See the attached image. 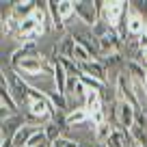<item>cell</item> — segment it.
<instances>
[{
  "label": "cell",
  "mask_w": 147,
  "mask_h": 147,
  "mask_svg": "<svg viewBox=\"0 0 147 147\" xmlns=\"http://www.w3.org/2000/svg\"><path fill=\"white\" fill-rule=\"evenodd\" d=\"M7 80H9V89H11V95H13V100L18 102V106H24L26 108L28 106V100H30V84L26 82V80L20 76L15 69H11V71L5 74Z\"/></svg>",
  "instance_id": "1"
},
{
  "label": "cell",
  "mask_w": 147,
  "mask_h": 147,
  "mask_svg": "<svg viewBox=\"0 0 147 147\" xmlns=\"http://www.w3.org/2000/svg\"><path fill=\"white\" fill-rule=\"evenodd\" d=\"M74 9H76V18H78L84 26L93 28L100 22V9H97L95 0H76V2H74Z\"/></svg>",
  "instance_id": "2"
},
{
  "label": "cell",
  "mask_w": 147,
  "mask_h": 147,
  "mask_svg": "<svg viewBox=\"0 0 147 147\" xmlns=\"http://www.w3.org/2000/svg\"><path fill=\"white\" fill-rule=\"evenodd\" d=\"M136 113H138V108L134 104H130V102H119V104H117V130L128 132L134 125V121H136Z\"/></svg>",
  "instance_id": "3"
},
{
  "label": "cell",
  "mask_w": 147,
  "mask_h": 147,
  "mask_svg": "<svg viewBox=\"0 0 147 147\" xmlns=\"http://www.w3.org/2000/svg\"><path fill=\"white\" fill-rule=\"evenodd\" d=\"M128 132H130V136H132V141H134L136 147H147V115L145 113L138 110L136 121H134V125L128 130Z\"/></svg>",
  "instance_id": "4"
},
{
  "label": "cell",
  "mask_w": 147,
  "mask_h": 147,
  "mask_svg": "<svg viewBox=\"0 0 147 147\" xmlns=\"http://www.w3.org/2000/svg\"><path fill=\"white\" fill-rule=\"evenodd\" d=\"M26 125V117L24 115H11L7 119H2V128H0V134H2V141H11L20 130Z\"/></svg>",
  "instance_id": "5"
},
{
  "label": "cell",
  "mask_w": 147,
  "mask_h": 147,
  "mask_svg": "<svg viewBox=\"0 0 147 147\" xmlns=\"http://www.w3.org/2000/svg\"><path fill=\"white\" fill-rule=\"evenodd\" d=\"M32 56H41V52H39V43H37V41H26V43H22V46L11 54L9 63H11V67L15 69L24 59H32Z\"/></svg>",
  "instance_id": "6"
},
{
  "label": "cell",
  "mask_w": 147,
  "mask_h": 147,
  "mask_svg": "<svg viewBox=\"0 0 147 147\" xmlns=\"http://www.w3.org/2000/svg\"><path fill=\"white\" fill-rule=\"evenodd\" d=\"M80 71H82L84 76H91V78L104 82V84L108 82V78H106L108 69L104 67V63H102V61H89V63H80Z\"/></svg>",
  "instance_id": "7"
},
{
  "label": "cell",
  "mask_w": 147,
  "mask_h": 147,
  "mask_svg": "<svg viewBox=\"0 0 147 147\" xmlns=\"http://www.w3.org/2000/svg\"><path fill=\"white\" fill-rule=\"evenodd\" d=\"M50 59H52V63H54V76H52L54 91H59V93H63V95H65V89H67V80H69V76H67V71H65V67L59 63L56 54H54V56H50Z\"/></svg>",
  "instance_id": "8"
},
{
  "label": "cell",
  "mask_w": 147,
  "mask_h": 147,
  "mask_svg": "<svg viewBox=\"0 0 147 147\" xmlns=\"http://www.w3.org/2000/svg\"><path fill=\"white\" fill-rule=\"evenodd\" d=\"M65 123H67V128H78V125H89L91 123V117H89V110L87 108H74L67 113V117H65Z\"/></svg>",
  "instance_id": "9"
},
{
  "label": "cell",
  "mask_w": 147,
  "mask_h": 147,
  "mask_svg": "<svg viewBox=\"0 0 147 147\" xmlns=\"http://www.w3.org/2000/svg\"><path fill=\"white\" fill-rule=\"evenodd\" d=\"M37 11V2H32V0H22V2H13V7H11V13L15 15V18L22 22V20L30 18L32 13Z\"/></svg>",
  "instance_id": "10"
},
{
  "label": "cell",
  "mask_w": 147,
  "mask_h": 147,
  "mask_svg": "<svg viewBox=\"0 0 147 147\" xmlns=\"http://www.w3.org/2000/svg\"><path fill=\"white\" fill-rule=\"evenodd\" d=\"M125 71L130 74V78L134 80V82H143L145 84V76H147V69L143 67L138 61H128L125 63Z\"/></svg>",
  "instance_id": "11"
},
{
  "label": "cell",
  "mask_w": 147,
  "mask_h": 147,
  "mask_svg": "<svg viewBox=\"0 0 147 147\" xmlns=\"http://www.w3.org/2000/svg\"><path fill=\"white\" fill-rule=\"evenodd\" d=\"M37 132V128H32V125H24L22 130H20L18 134H15L13 138H11V143H13V147H26L28 145V141H30V136Z\"/></svg>",
  "instance_id": "12"
},
{
  "label": "cell",
  "mask_w": 147,
  "mask_h": 147,
  "mask_svg": "<svg viewBox=\"0 0 147 147\" xmlns=\"http://www.w3.org/2000/svg\"><path fill=\"white\" fill-rule=\"evenodd\" d=\"M59 13H61V18H63V22H69L71 18H76L74 0H59Z\"/></svg>",
  "instance_id": "13"
},
{
  "label": "cell",
  "mask_w": 147,
  "mask_h": 147,
  "mask_svg": "<svg viewBox=\"0 0 147 147\" xmlns=\"http://www.w3.org/2000/svg\"><path fill=\"white\" fill-rule=\"evenodd\" d=\"M28 147H52L50 138L46 136V132H43V128H39L35 134L30 136V141H28Z\"/></svg>",
  "instance_id": "14"
},
{
  "label": "cell",
  "mask_w": 147,
  "mask_h": 147,
  "mask_svg": "<svg viewBox=\"0 0 147 147\" xmlns=\"http://www.w3.org/2000/svg\"><path fill=\"white\" fill-rule=\"evenodd\" d=\"M63 130H65V125H61V123H56L54 119L50 121V123L43 128V132H46V136L50 138V143H54L56 138H61L63 136Z\"/></svg>",
  "instance_id": "15"
},
{
  "label": "cell",
  "mask_w": 147,
  "mask_h": 147,
  "mask_svg": "<svg viewBox=\"0 0 147 147\" xmlns=\"http://www.w3.org/2000/svg\"><path fill=\"white\" fill-rule=\"evenodd\" d=\"M115 130H117L115 125L110 123V121H106V123H102V125H97V128H95V138L100 143H106V141H108V136L115 132Z\"/></svg>",
  "instance_id": "16"
},
{
  "label": "cell",
  "mask_w": 147,
  "mask_h": 147,
  "mask_svg": "<svg viewBox=\"0 0 147 147\" xmlns=\"http://www.w3.org/2000/svg\"><path fill=\"white\" fill-rule=\"evenodd\" d=\"M104 147H128L125 145V138H123V132H121V130H115V132L108 136V141L104 143Z\"/></svg>",
  "instance_id": "17"
},
{
  "label": "cell",
  "mask_w": 147,
  "mask_h": 147,
  "mask_svg": "<svg viewBox=\"0 0 147 147\" xmlns=\"http://www.w3.org/2000/svg\"><path fill=\"white\" fill-rule=\"evenodd\" d=\"M52 147H80L78 145V141H74V138H69V136H61V138H56L54 143H52Z\"/></svg>",
  "instance_id": "18"
},
{
  "label": "cell",
  "mask_w": 147,
  "mask_h": 147,
  "mask_svg": "<svg viewBox=\"0 0 147 147\" xmlns=\"http://www.w3.org/2000/svg\"><path fill=\"white\" fill-rule=\"evenodd\" d=\"M145 89H147V76H145Z\"/></svg>",
  "instance_id": "19"
},
{
  "label": "cell",
  "mask_w": 147,
  "mask_h": 147,
  "mask_svg": "<svg viewBox=\"0 0 147 147\" xmlns=\"http://www.w3.org/2000/svg\"><path fill=\"white\" fill-rule=\"evenodd\" d=\"M145 97H147V89H145Z\"/></svg>",
  "instance_id": "20"
}]
</instances>
